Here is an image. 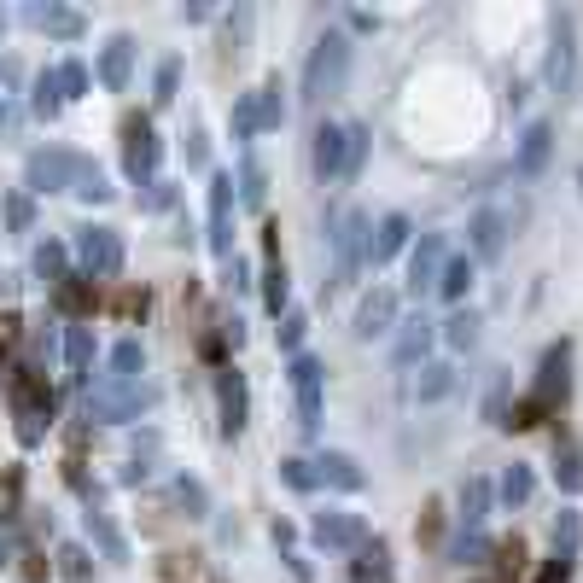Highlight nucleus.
Wrapping results in <instances>:
<instances>
[{
    "mask_svg": "<svg viewBox=\"0 0 583 583\" xmlns=\"http://www.w3.org/2000/svg\"><path fill=\"white\" fill-rule=\"evenodd\" d=\"M344 76H350V41L339 30H327L315 47H309V65H304V100L321 105L327 94H339Z\"/></svg>",
    "mask_w": 583,
    "mask_h": 583,
    "instance_id": "obj_1",
    "label": "nucleus"
},
{
    "mask_svg": "<svg viewBox=\"0 0 583 583\" xmlns=\"http://www.w3.org/2000/svg\"><path fill=\"white\" fill-rule=\"evenodd\" d=\"M368 234H374V222L356 205H344L339 216L327 222V240H333V286L356 280V269L368 263Z\"/></svg>",
    "mask_w": 583,
    "mask_h": 583,
    "instance_id": "obj_2",
    "label": "nucleus"
},
{
    "mask_svg": "<svg viewBox=\"0 0 583 583\" xmlns=\"http://www.w3.org/2000/svg\"><path fill=\"white\" fill-rule=\"evenodd\" d=\"M566 397V344H554L549 356H543V374H537V391L531 397H519L514 414L502 420V426H537L543 414H554V403Z\"/></svg>",
    "mask_w": 583,
    "mask_h": 583,
    "instance_id": "obj_3",
    "label": "nucleus"
},
{
    "mask_svg": "<svg viewBox=\"0 0 583 583\" xmlns=\"http://www.w3.org/2000/svg\"><path fill=\"white\" fill-rule=\"evenodd\" d=\"M286 88H280V76H269L263 88H251V94H240L234 100V135L251 140V135H269V129H280L286 123V100H280Z\"/></svg>",
    "mask_w": 583,
    "mask_h": 583,
    "instance_id": "obj_4",
    "label": "nucleus"
},
{
    "mask_svg": "<svg viewBox=\"0 0 583 583\" xmlns=\"http://www.w3.org/2000/svg\"><path fill=\"white\" fill-rule=\"evenodd\" d=\"M578 12H554L549 18V88L572 94L578 88Z\"/></svg>",
    "mask_w": 583,
    "mask_h": 583,
    "instance_id": "obj_5",
    "label": "nucleus"
},
{
    "mask_svg": "<svg viewBox=\"0 0 583 583\" xmlns=\"http://www.w3.org/2000/svg\"><path fill=\"white\" fill-rule=\"evenodd\" d=\"M12 409H18V438H24V444H41V420L53 414L47 374H35V368H18V374H12Z\"/></svg>",
    "mask_w": 583,
    "mask_h": 583,
    "instance_id": "obj_6",
    "label": "nucleus"
},
{
    "mask_svg": "<svg viewBox=\"0 0 583 583\" xmlns=\"http://www.w3.org/2000/svg\"><path fill=\"white\" fill-rule=\"evenodd\" d=\"M152 403V391L140 385V379H117L105 374L94 391H88V420H135L140 409Z\"/></svg>",
    "mask_w": 583,
    "mask_h": 583,
    "instance_id": "obj_7",
    "label": "nucleus"
},
{
    "mask_svg": "<svg viewBox=\"0 0 583 583\" xmlns=\"http://www.w3.org/2000/svg\"><path fill=\"white\" fill-rule=\"evenodd\" d=\"M94 170L88 158H76V152H59V146H47V152H35L30 158V187L35 193H76V181Z\"/></svg>",
    "mask_w": 583,
    "mask_h": 583,
    "instance_id": "obj_8",
    "label": "nucleus"
},
{
    "mask_svg": "<svg viewBox=\"0 0 583 583\" xmlns=\"http://www.w3.org/2000/svg\"><path fill=\"white\" fill-rule=\"evenodd\" d=\"M76 257H82L88 280H111L123 269V240H117V228H82V234H76Z\"/></svg>",
    "mask_w": 583,
    "mask_h": 583,
    "instance_id": "obj_9",
    "label": "nucleus"
},
{
    "mask_svg": "<svg viewBox=\"0 0 583 583\" xmlns=\"http://www.w3.org/2000/svg\"><path fill=\"white\" fill-rule=\"evenodd\" d=\"M321 379H327V368L309 350H298L292 356V391H298V426L304 432H321Z\"/></svg>",
    "mask_w": 583,
    "mask_h": 583,
    "instance_id": "obj_10",
    "label": "nucleus"
},
{
    "mask_svg": "<svg viewBox=\"0 0 583 583\" xmlns=\"http://www.w3.org/2000/svg\"><path fill=\"white\" fill-rule=\"evenodd\" d=\"M210 251L234 257V175L228 170L210 175Z\"/></svg>",
    "mask_w": 583,
    "mask_h": 583,
    "instance_id": "obj_11",
    "label": "nucleus"
},
{
    "mask_svg": "<svg viewBox=\"0 0 583 583\" xmlns=\"http://www.w3.org/2000/svg\"><path fill=\"white\" fill-rule=\"evenodd\" d=\"M502 245H508V210L502 205L473 210V222H467V257L490 263V257H502Z\"/></svg>",
    "mask_w": 583,
    "mask_h": 583,
    "instance_id": "obj_12",
    "label": "nucleus"
},
{
    "mask_svg": "<svg viewBox=\"0 0 583 583\" xmlns=\"http://www.w3.org/2000/svg\"><path fill=\"white\" fill-rule=\"evenodd\" d=\"M309 537H315L321 549H362V543H368V519L344 514V508H327V514L309 519Z\"/></svg>",
    "mask_w": 583,
    "mask_h": 583,
    "instance_id": "obj_13",
    "label": "nucleus"
},
{
    "mask_svg": "<svg viewBox=\"0 0 583 583\" xmlns=\"http://www.w3.org/2000/svg\"><path fill=\"white\" fill-rule=\"evenodd\" d=\"M158 158H164V146L152 135V123H146V117H123V164H129V175H135V181L152 175Z\"/></svg>",
    "mask_w": 583,
    "mask_h": 583,
    "instance_id": "obj_14",
    "label": "nucleus"
},
{
    "mask_svg": "<svg viewBox=\"0 0 583 583\" xmlns=\"http://www.w3.org/2000/svg\"><path fill=\"white\" fill-rule=\"evenodd\" d=\"M444 263H449V240L444 234H420V245L409 251V286L414 292H432L438 275H444Z\"/></svg>",
    "mask_w": 583,
    "mask_h": 583,
    "instance_id": "obj_15",
    "label": "nucleus"
},
{
    "mask_svg": "<svg viewBox=\"0 0 583 583\" xmlns=\"http://www.w3.org/2000/svg\"><path fill=\"white\" fill-rule=\"evenodd\" d=\"M315 146H309V164L321 181H344V123H315Z\"/></svg>",
    "mask_w": 583,
    "mask_h": 583,
    "instance_id": "obj_16",
    "label": "nucleus"
},
{
    "mask_svg": "<svg viewBox=\"0 0 583 583\" xmlns=\"http://www.w3.org/2000/svg\"><path fill=\"white\" fill-rule=\"evenodd\" d=\"M397 327V292L391 286H374L362 304H356V339H379Z\"/></svg>",
    "mask_w": 583,
    "mask_h": 583,
    "instance_id": "obj_17",
    "label": "nucleus"
},
{
    "mask_svg": "<svg viewBox=\"0 0 583 583\" xmlns=\"http://www.w3.org/2000/svg\"><path fill=\"white\" fill-rule=\"evenodd\" d=\"M309 467H315V484H333V490H362V484H368L362 461H356V455H344V449H321Z\"/></svg>",
    "mask_w": 583,
    "mask_h": 583,
    "instance_id": "obj_18",
    "label": "nucleus"
},
{
    "mask_svg": "<svg viewBox=\"0 0 583 583\" xmlns=\"http://www.w3.org/2000/svg\"><path fill=\"white\" fill-rule=\"evenodd\" d=\"M549 152H554V129L549 123H531L525 135H519V152H514V170L531 181V175L549 170Z\"/></svg>",
    "mask_w": 583,
    "mask_h": 583,
    "instance_id": "obj_19",
    "label": "nucleus"
},
{
    "mask_svg": "<svg viewBox=\"0 0 583 583\" xmlns=\"http://www.w3.org/2000/svg\"><path fill=\"white\" fill-rule=\"evenodd\" d=\"M216 397H222V432H228V438H240V432H245V374H240V368H222Z\"/></svg>",
    "mask_w": 583,
    "mask_h": 583,
    "instance_id": "obj_20",
    "label": "nucleus"
},
{
    "mask_svg": "<svg viewBox=\"0 0 583 583\" xmlns=\"http://www.w3.org/2000/svg\"><path fill=\"white\" fill-rule=\"evenodd\" d=\"M403 245H409V216H397V210H391V216H379V228L368 234V263H374V269H379V263H391Z\"/></svg>",
    "mask_w": 583,
    "mask_h": 583,
    "instance_id": "obj_21",
    "label": "nucleus"
},
{
    "mask_svg": "<svg viewBox=\"0 0 583 583\" xmlns=\"http://www.w3.org/2000/svg\"><path fill=\"white\" fill-rule=\"evenodd\" d=\"M129 70H135V41L129 35H111L100 53V82L105 88H129Z\"/></svg>",
    "mask_w": 583,
    "mask_h": 583,
    "instance_id": "obj_22",
    "label": "nucleus"
},
{
    "mask_svg": "<svg viewBox=\"0 0 583 583\" xmlns=\"http://www.w3.org/2000/svg\"><path fill=\"white\" fill-rule=\"evenodd\" d=\"M350 583H397V572H391V549H385V543H362L356 560H350Z\"/></svg>",
    "mask_w": 583,
    "mask_h": 583,
    "instance_id": "obj_23",
    "label": "nucleus"
},
{
    "mask_svg": "<svg viewBox=\"0 0 583 583\" xmlns=\"http://www.w3.org/2000/svg\"><path fill=\"white\" fill-rule=\"evenodd\" d=\"M275 234H280V228H269V251H263V304L280 315V304H286V263H280Z\"/></svg>",
    "mask_w": 583,
    "mask_h": 583,
    "instance_id": "obj_24",
    "label": "nucleus"
},
{
    "mask_svg": "<svg viewBox=\"0 0 583 583\" xmlns=\"http://www.w3.org/2000/svg\"><path fill=\"white\" fill-rule=\"evenodd\" d=\"M426 344H432V321L426 315H414V321H403V333H397V368H414L420 356H426Z\"/></svg>",
    "mask_w": 583,
    "mask_h": 583,
    "instance_id": "obj_25",
    "label": "nucleus"
},
{
    "mask_svg": "<svg viewBox=\"0 0 583 583\" xmlns=\"http://www.w3.org/2000/svg\"><path fill=\"white\" fill-rule=\"evenodd\" d=\"M490 479H467L461 484V531H479L484 519H490Z\"/></svg>",
    "mask_w": 583,
    "mask_h": 583,
    "instance_id": "obj_26",
    "label": "nucleus"
},
{
    "mask_svg": "<svg viewBox=\"0 0 583 583\" xmlns=\"http://www.w3.org/2000/svg\"><path fill=\"white\" fill-rule=\"evenodd\" d=\"M473 275H479V263H473V257H449L444 275H438V292H444L449 304H461V298L473 292Z\"/></svg>",
    "mask_w": 583,
    "mask_h": 583,
    "instance_id": "obj_27",
    "label": "nucleus"
},
{
    "mask_svg": "<svg viewBox=\"0 0 583 583\" xmlns=\"http://www.w3.org/2000/svg\"><path fill=\"white\" fill-rule=\"evenodd\" d=\"M449 391H455V368H449V362H420L414 397H420V403H438V397H449Z\"/></svg>",
    "mask_w": 583,
    "mask_h": 583,
    "instance_id": "obj_28",
    "label": "nucleus"
},
{
    "mask_svg": "<svg viewBox=\"0 0 583 583\" xmlns=\"http://www.w3.org/2000/svg\"><path fill=\"white\" fill-rule=\"evenodd\" d=\"M496 496H502V502H508V508H525V502H531V496H537V473H531V467H508V473H502V484H496Z\"/></svg>",
    "mask_w": 583,
    "mask_h": 583,
    "instance_id": "obj_29",
    "label": "nucleus"
},
{
    "mask_svg": "<svg viewBox=\"0 0 583 583\" xmlns=\"http://www.w3.org/2000/svg\"><path fill=\"white\" fill-rule=\"evenodd\" d=\"M65 362H70V374L76 379L94 374V333H88V327H70L65 333Z\"/></svg>",
    "mask_w": 583,
    "mask_h": 583,
    "instance_id": "obj_30",
    "label": "nucleus"
},
{
    "mask_svg": "<svg viewBox=\"0 0 583 583\" xmlns=\"http://www.w3.org/2000/svg\"><path fill=\"white\" fill-rule=\"evenodd\" d=\"M30 24L47 35H82V18L65 12V6H30Z\"/></svg>",
    "mask_w": 583,
    "mask_h": 583,
    "instance_id": "obj_31",
    "label": "nucleus"
},
{
    "mask_svg": "<svg viewBox=\"0 0 583 583\" xmlns=\"http://www.w3.org/2000/svg\"><path fill=\"white\" fill-rule=\"evenodd\" d=\"M94 298H100V292H94V280H88V275L59 280V309H70V315H88V309H94Z\"/></svg>",
    "mask_w": 583,
    "mask_h": 583,
    "instance_id": "obj_32",
    "label": "nucleus"
},
{
    "mask_svg": "<svg viewBox=\"0 0 583 583\" xmlns=\"http://www.w3.org/2000/svg\"><path fill=\"white\" fill-rule=\"evenodd\" d=\"M578 543H583L578 508H560V519H554V554H560V560H572V554H578Z\"/></svg>",
    "mask_w": 583,
    "mask_h": 583,
    "instance_id": "obj_33",
    "label": "nucleus"
},
{
    "mask_svg": "<svg viewBox=\"0 0 583 583\" xmlns=\"http://www.w3.org/2000/svg\"><path fill=\"white\" fill-rule=\"evenodd\" d=\"M88 537L105 549V560H129V543L117 537V525H111L105 514H88Z\"/></svg>",
    "mask_w": 583,
    "mask_h": 583,
    "instance_id": "obj_34",
    "label": "nucleus"
},
{
    "mask_svg": "<svg viewBox=\"0 0 583 583\" xmlns=\"http://www.w3.org/2000/svg\"><path fill=\"white\" fill-rule=\"evenodd\" d=\"M368 129H362V123H350V129H344V181H356V175H362V158H368Z\"/></svg>",
    "mask_w": 583,
    "mask_h": 583,
    "instance_id": "obj_35",
    "label": "nucleus"
},
{
    "mask_svg": "<svg viewBox=\"0 0 583 583\" xmlns=\"http://www.w3.org/2000/svg\"><path fill=\"white\" fill-rule=\"evenodd\" d=\"M444 339H449V350H473V339H479V315H473V309L449 315V321H444Z\"/></svg>",
    "mask_w": 583,
    "mask_h": 583,
    "instance_id": "obj_36",
    "label": "nucleus"
},
{
    "mask_svg": "<svg viewBox=\"0 0 583 583\" xmlns=\"http://www.w3.org/2000/svg\"><path fill=\"white\" fill-rule=\"evenodd\" d=\"M554 479H560L566 496H578V490H583V455H578V449H560V455H554Z\"/></svg>",
    "mask_w": 583,
    "mask_h": 583,
    "instance_id": "obj_37",
    "label": "nucleus"
},
{
    "mask_svg": "<svg viewBox=\"0 0 583 583\" xmlns=\"http://www.w3.org/2000/svg\"><path fill=\"white\" fill-rule=\"evenodd\" d=\"M59 105H65L59 76H53V70H41V76H35V117H59Z\"/></svg>",
    "mask_w": 583,
    "mask_h": 583,
    "instance_id": "obj_38",
    "label": "nucleus"
},
{
    "mask_svg": "<svg viewBox=\"0 0 583 583\" xmlns=\"http://www.w3.org/2000/svg\"><path fill=\"white\" fill-rule=\"evenodd\" d=\"M140 368H146V350H140L135 339H123L117 350H111V374L117 379H140Z\"/></svg>",
    "mask_w": 583,
    "mask_h": 583,
    "instance_id": "obj_39",
    "label": "nucleus"
},
{
    "mask_svg": "<svg viewBox=\"0 0 583 583\" xmlns=\"http://www.w3.org/2000/svg\"><path fill=\"white\" fill-rule=\"evenodd\" d=\"M263 193H269V187H263V164H257V158H245V164H240V199L251 210H263Z\"/></svg>",
    "mask_w": 583,
    "mask_h": 583,
    "instance_id": "obj_40",
    "label": "nucleus"
},
{
    "mask_svg": "<svg viewBox=\"0 0 583 583\" xmlns=\"http://www.w3.org/2000/svg\"><path fill=\"white\" fill-rule=\"evenodd\" d=\"M280 479L292 484V490H315V467H309L304 455H286L280 461Z\"/></svg>",
    "mask_w": 583,
    "mask_h": 583,
    "instance_id": "obj_41",
    "label": "nucleus"
},
{
    "mask_svg": "<svg viewBox=\"0 0 583 583\" xmlns=\"http://www.w3.org/2000/svg\"><path fill=\"white\" fill-rule=\"evenodd\" d=\"M53 76H59V94H65V100H76V94L88 88V70L76 65V59H65V65L53 70Z\"/></svg>",
    "mask_w": 583,
    "mask_h": 583,
    "instance_id": "obj_42",
    "label": "nucleus"
},
{
    "mask_svg": "<svg viewBox=\"0 0 583 583\" xmlns=\"http://www.w3.org/2000/svg\"><path fill=\"white\" fill-rule=\"evenodd\" d=\"M304 333H309V315H298V309H292V315L280 321V350H292V356H298V344H304Z\"/></svg>",
    "mask_w": 583,
    "mask_h": 583,
    "instance_id": "obj_43",
    "label": "nucleus"
},
{
    "mask_svg": "<svg viewBox=\"0 0 583 583\" xmlns=\"http://www.w3.org/2000/svg\"><path fill=\"white\" fill-rule=\"evenodd\" d=\"M35 269L59 286V275H65V245H41V251H35Z\"/></svg>",
    "mask_w": 583,
    "mask_h": 583,
    "instance_id": "obj_44",
    "label": "nucleus"
},
{
    "mask_svg": "<svg viewBox=\"0 0 583 583\" xmlns=\"http://www.w3.org/2000/svg\"><path fill=\"white\" fill-rule=\"evenodd\" d=\"M484 554V537L479 531H461V537H455V549H449V560H461V566H467V560H479Z\"/></svg>",
    "mask_w": 583,
    "mask_h": 583,
    "instance_id": "obj_45",
    "label": "nucleus"
},
{
    "mask_svg": "<svg viewBox=\"0 0 583 583\" xmlns=\"http://www.w3.org/2000/svg\"><path fill=\"white\" fill-rule=\"evenodd\" d=\"M59 560H65V578L70 583H88V554H82V549H65Z\"/></svg>",
    "mask_w": 583,
    "mask_h": 583,
    "instance_id": "obj_46",
    "label": "nucleus"
},
{
    "mask_svg": "<svg viewBox=\"0 0 583 583\" xmlns=\"http://www.w3.org/2000/svg\"><path fill=\"white\" fill-rule=\"evenodd\" d=\"M30 199H24V193H12V199H6V222H12V228H30Z\"/></svg>",
    "mask_w": 583,
    "mask_h": 583,
    "instance_id": "obj_47",
    "label": "nucleus"
},
{
    "mask_svg": "<svg viewBox=\"0 0 583 583\" xmlns=\"http://www.w3.org/2000/svg\"><path fill=\"white\" fill-rule=\"evenodd\" d=\"M105 193H111V187H105V175H100V170H88L82 181H76V199H105Z\"/></svg>",
    "mask_w": 583,
    "mask_h": 583,
    "instance_id": "obj_48",
    "label": "nucleus"
},
{
    "mask_svg": "<svg viewBox=\"0 0 583 583\" xmlns=\"http://www.w3.org/2000/svg\"><path fill=\"white\" fill-rule=\"evenodd\" d=\"M175 496H181V502H187L193 514H205V490H199L193 479H181V484H175Z\"/></svg>",
    "mask_w": 583,
    "mask_h": 583,
    "instance_id": "obj_49",
    "label": "nucleus"
},
{
    "mask_svg": "<svg viewBox=\"0 0 583 583\" xmlns=\"http://www.w3.org/2000/svg\"><path fill=\"white\" fill-rule=\"evenodd\" d=\"M566 578H572V560H560V554H554L549 566L537 572V583H566Z\"/></svg>",
    "mask_w": 583,
    "mask_h": 583,
    "instance_id": "obj_50",
    "label": "nucleus"
},
{
    "mask_svg": "<svg viewBox=\"0 0 583 583\" xmlns=\"http://www.w3.org/2000/svg\"><path fill=\"white\" fill-rule=\"evenodd\" d=\"M175 76H181V65L164 59V65H158V100H170V94H175Z\"/></svg>",
    "mask_w": 583,
    "mask_h": 583,
    "instance_id": "obj_51",
    "label": "nucleus"
},
{
    "mask_svg": "<svg viewBox=\"0 0 583 583\" xmlns=\"http://www.w3.org/2000/svg\"><path fill=\"white\" fill-rule=\"evenodd\" d=\"M12 129H18V111H12V105H0V135H12Z\"/></svg>",
    "mask_w": 583,
    "mask_h": 583,
    "instance_id": "obj_52",
    "label": "nucleus"
},
{
    "mask_svg": "<svg viewBox=\"0 0 583 583\" xmlns=\"http://www.w3.org/2000/svg\"><path fill=\"white\" fill-rule=\"evenodd\" d=\"M0 30H6V18H0Z\"/></svg>",
    "mask_w": 583,
    "mask_h": 583,
    "instance_id": "obj_53",
    "label": "nucleus"
}]
</instances>
